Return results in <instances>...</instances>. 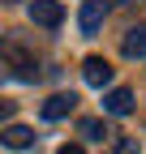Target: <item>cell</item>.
I'll return each instance as SVG.
<instances>
[{"label": "cell", "instance_id": "cell-10", "mask_svg": "<svg viewBox=\"0 0 146 154\" xmlns=\"http://www.w3.org/2000/svg\"><path fill=\"white\" fill-rule=\"evenodd\" d=\"M56 154H86V150H82V146H78V141H69V146H60V150H56Z\"/></svg>", "mask_w": 146, "mask_h": 154}, {"label": "cell", "instance_id": "cell-4", "mask_svg": "<svg viewBox=\"0 0 146 154\" xmlns=\"http://www.w3.org/2000/svg\"><path fill=\"white\" fill-rule=\"evenodd\" d=\"M103 111H107V116H129V111H133V90L112 86V90L103 94Z\"/></svg>", "mask_w": 146, "mask_h": 154}, {"label": "cell", "instance_id": "cell-1", "mask_svg": "<svg viewBox=\"0 0 146 154\" xmlns=\"http://www.w3.org/2000/svg\"><path fill=\"white\" fill-rule=\"evenodd\" d=\"M30 22L34 26H60L65 22V5H60V0H30Z\"/></svg>", "mask_w": 146, "mask_h": 154}, {"label": "cell", "instance_id": "cell-9", "mask_svg": "<svg viewBox=\"0 0 146 154\" xmlns=\"http://www.w3.org/2000/svg\"><path fill=\"white\" fill-rule=\"evenodd\" d=\"M116 154H142V141L138 137H120L116 141Z\"/></svg>", "mask_w": 146, "mask_h": 154}, {"label": "cell", "instance_id": "cell-8", "mask_svg": "<svg viewBox=\"0 0 146 154\" xmlns=\"http://www.w3.org/2000/svg\"><path fill=\"white\" fill-rule=\"evenodd\" d=\"M78 128H82V137H90V141H103V137H112V124H107V120H82Z\"/></svg>", "mask_w": 146, "mask_h": 154}, {"label": "cell", "instance_id": "cell-6", "mask_svg": "<svg viewBox=\"0 0 146 154\" xmlns=\"http://www.w3.org/2000/svg\"><path fill=\"white\" fill-rule=\"evenodd\" d=\"M73 103H78L73 94H52V99L43 103V120H65V116L73 111Z\"/></svg>", "mask_w": 146, "mask_h": 154}, {"label": "cell", "instance_id": "cell-7", "mask_svg": "<svg viewBox=\"0 0 146 154\" xmlns=\"http://www.w3.org/2000/svg\"><path fill=\"white\" fill-rule=\"evenodd\" d=\"M0 141H5V146H9V150H26V146H30V141H34V133H30V128H26V124H9V128H5V133H0Z\"/></svg>", "mask_w": 146, "mask_h": 154}, {"label": "cell", "instance_id": "cell-5", "mask_svg": "<svg viewBox=\"0 0 146 154\" xmlns=\"http://www.w3.org/2000/svg\"><path fill=\"white\" fill-rule=\"evenodd\" d=\"M120 51L129 56V60H146V26H133L129 34H125V43H120Z\"/></svg>", "mask_w": 146, "mask_h": 154}, {"label": "cell", "instance_id": "cell-3", "mask_svg": "<svg viewBox=\"0 0 146 154\" xmlns=\"http://www.w3.org/2000/svg\"><path fill=\"white\" fill-rule=\"evenodd\" d=\"M103 17H107V5H103V0H86V5H82V13H78V26H82V34H99Z\"/></svg>", "mask_w": 146, "mask_h": 154}, {"label": "cell", "instance_id": "cell-2", "mask_svg": "<svg viewBox=\"0 0 146 154\" xmlns=\"http://www.w3.org/2000/svg\"><path fill=\"white\" fill-rule=\"evenodd\" d=\"M112 64L103 60V56H86L82 60V77H86V86H95V90H103V86H112Z\"/></svg>", "mask_w": 146, "mask_h": 154}, {"label": "cell", "instance_id": "cell-11", "mask_svg": "<svg viewBox=\"0 0 146 154\" xmlns=\"http://www.w3.org/2000/svg\"><path fill=\"white\" fill-rule=\"evenodd\" d=\"M9 116H13V103H9V99H0V120H9Z\"/></svg>", "mask_w": 146, "mask_h": 154}]
</instances>
